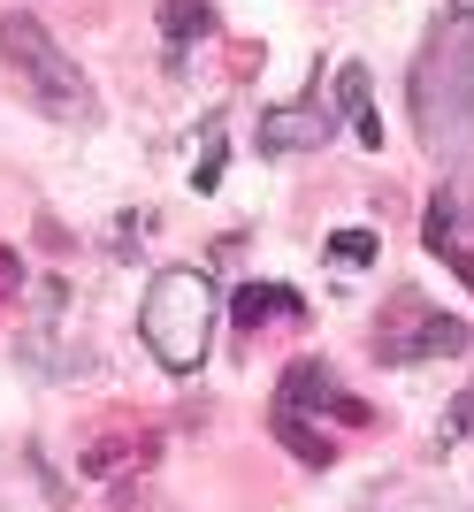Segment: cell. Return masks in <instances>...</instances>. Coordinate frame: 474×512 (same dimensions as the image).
Masks as SVG:
<instances>
[{
	"instance_id": "3957f363",
	"label": "cell",
	"mask_w": 474,
	"mask_h": 512,
	"mask_svg": "<svg viewBox=\"0 0 474 512\" xmlns=\"http://www.w3.org/2000/svg\"><path fill=\"white\" fill-rule=\"evenodd\" d=\"M0 69L23 85V100L39 107L46 123H92V115H100L92 77L69 62L62 46L46 39V23H31V16H0Z\"/></svg>"
},
{
	"instance_id": "9a60e30c",
	"label": "cell",
	"mask_w": 474,
	"mask_h": 512,
	"mask_svg": "<svg viewBox=\"0 0 474 512\" xmlns=\"http://www.w3.org/2000/svg\"><path fill=\"white\" fill-rule=\"evenodd\" d=\"M467 428H474V390H467V398H452V413L436 421V444H444V451L467 444Z\"/></svg>"
},
{
	"instance_id": "30bf717a",
	"label": "cell",
	"mask_w": 474,
	"mask_h": 512,
	"mask_svg": "<svg viewBox=\"0 0 474 512\" xmlns=\"http://www.w3.org/2000/svg\"><path fill=\"white\" fill-rule=\"evenodd\" d=\"M268 436H276L299 467H337V444H329L322 428H306V413H291V406H268Z\"/></svg>"
},
{
	"instance_id": "277c9868",
	"label": "cell",
	"mask_w": 474,
	"mask_h": 512,
	"mask_svg": "<svg viewBox=\"0 0 474 512\" xmlns=\"http://www.w3.org/2000/svg\"><path fill=\"white\" fill-rule=\"evenodd\" d=\"M69 314H77V299H69L62 276L31 283V306H23V360L39 367V375H62V383L92 367V344H85V329H69Z\"/></svg>"
},
{
	"instance_id": "5bb4252c",
	"label": "cell",
	"mask_w": 474,
	"mask_h": 512,
	"mask_svg": "<svg viewBox=\"0 0 474 512\" xmlns=\"http://www.w3.org/2000/svg\"><path fill=\"white\" fill-rule=\"evenodd\" d=\"M215 184H222V123H207L199 161H192V192H215Z\"/></svg>"
},
{
	"instance_id": "4fadbf2b",
	"label": "cell",
	"mask_w": 474,
	"mask_h": 512,
	"mask_svg": "<svg viewBox=\"0 0 474 512\" xmlns=\"http://www.w3.org/2000/svg\"><path fill=\"white\" fill-rule=\"evenodd\" d=\"M322 253L337 260V268H367V260L383 253V245H375V230H337V237L322 245Z\"/></svg>"
},
{
	"instance_id": "9c48e42d",
	"label": "cell",
	"mask_w": 474,
	"mask_h": 512,
	"mask_svg": "<svg viewBox=\"0 0 474 512\" xmlns=\"http://www.w3.org/2000/svg\"><path fill=\"white\" fill-rule=\"evenodd\" d=\"M337 115L352 123V138H360L367 153H383V115H375V100H367V69L360 62L337 69Z\"/></svg>"
},
{
	"instance_id": "ba28073f",
	"label": "cell",
	"mask_w": 474,
	"mask_h": 512,
	"mask_svg": "<svg viewBox=\"0 0 474 512\" xmlns=\"http://www.w3.org/2000/svg\"><path fill=\"white\" fill-rule=\"evenodd\" d=\"M146 459H153V436H138V428H115V436H92L77 467H85V482H123V474H130V467H146Z\"/></svg>"
},
{
	"instance_id": "8992f818",
	"label": "cell",
	"mask_w": 474,
	"mask_h": 512,
	"mask_svg": "<svg viewBox=\"0 0 474 512\" xmlns=\"http://www.w3.org/2000/svg\"><path fill=\"white\" fill-rule=\"evenodd\" d=\"M253 138H260V153H314L337 138V115L322 100H291V107H268Z\"/></svg>"
},
{
	"instance_id": "6da1fadb",
	"label": "cell",
	"mask_w": 474,
	"mask_h": 512,
	"mask_svg": "<svg viewBox=\"0 0 474 512\" xmlns=\"http://www.w3.org/2000/svg\"><path fill=\"white\" fill-rule=\"evenodd\" d=\"M406 100H413V130L429 161H474V8H444L429 23V39L413 54V77H406Z\"/></svg>"
},
{
	"instance_id": "52a82bcc",
	"label": "cell",
	"mask_w": 474,
	"mask_h": 512,
	"mask_svg": "<svg viewBox=\"0 0 474 512\" xmlns=\"http://www.w3.org/2000/svg\"><path fill=\"white\" fill-rule=\"evenodd\" d=\"M459 222H467L459 192H436V199H429V222H421V237H429V253H436V260H452V276L474 291V253H467V237H459Z\"/></svg>"
},
{
	"instance_id": "7a4b0ae2",
	"label": "cell",
	"mask_w": 474,
	"mask_h": 512,
	"mask_svg": "<svg viewBox=\"0 0 474 512\" xmlns=\"http://www.w3.org/2000/svg\"><path fill=\"white\" fill-rule=\"evenodd\" d=\"M215 321H222L215 276H199V268H161V276L146 283L138 337H146V352L169 367V375L207 367V352H215Z\"/></svg>"
},
{
	"instance_id": "8fae6325",
	"label": "cell",
	"mask_w": 474,
	"mask_h": 512,
	"mask_svg": "<svg viewBox=\"0 0 474 512\" xmlns=\"http://www.w3.org/2000/svg\"><path fill=\"white\" fill-rule=\"evenodd\" d=\"M199 39H215V8L207 0H161V46H169V62H184Z\"/></svg>"
},
{
	"instance_id": "7c38bea8",
	"label": "cell",
	"mask_w": 474,
	"mask_h": 512,
	"mask_svg": "<svg viewBox=\"0 0 474 512\" xmlns=\"http://www.w3.org/2000/svg\"><path fill=\"white\" fill-rule=\"evenodd\" d=\"M306 299L291 291V283H245L237 291V329H260V321H299Z\"/></svg>"
},
{
	"instance_id": "5b68a950",
	"label": "cell",
	"mask_w": 474,
	"mask_h": 512,
	"mask_svg": "<svg viewBox=\"0 0 474 512\" xmlns=\"http://www.w3.org/2000/svg\"><path fill=\"white\" fill-rule=\"evenodd\" d=\"M474 329L459 314H436V306H421L413 291H398L390 299V314L375 321V360L383 367H413V360H452V352H467Z\"/></svg>"
}]
</instances>
